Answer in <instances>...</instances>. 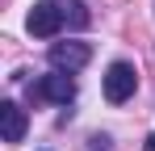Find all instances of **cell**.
Masks as SVG:
<instances>
[{"instance_id": "obj_2", "label": "cell", "mask_w": 155, "mask_h": 151, "mask_svg": "<svg viewBox=\"0 0 155 151\" xmlns=\"http://www.w3.org/2000/svg\"><path fill=\"white\" fill-rule=\"evenodd\" d=\"M29 34L34 38H54L63 25H67V13H63V4H51V0H42V4H34L29 8Z\"/></svg>"}, {"instance_id": "obj_5", "label": "cell", "mask_w": 155, "mask_h": 151, "mask_svg": "<svg viewBox=\"0 0 155 151\" xmlns=\"http://www.w3.org/2000/svg\"><path fill=\"white\" fill-rule=\"evenodd\" d=\"M0 122H4V143H21V134H25V109L17 101L0 105Z\"/></svg>"}, {"instance_id": "obj_3", "label": "cell", "mask_w": 155, "mask_h": 151, "mask_svg": "<svg viewBox=\"0 0 155 151\" xmlns=\"http://www.w3.org/2000/svg\"><path fill=\"white\" fill-rule=\"evenodd\" d=\"M134 88H138V72L130 63H109V72H105V101L122 105V101L134 97Z\"/></svg>"}, {"instance_id": "obj_4", "label": "cell", "mask_w": 155, "mask_h": 151, "mask_svg": "<svg viewBox=\"0 0 155 151\" xmlns=\"http://www.w3.org/2000/svg\"><path fill=\"white\" fill-rule=\"evenodd\" d=\"M51 67L54 72H67V76H76L88 59H92V46L88 42H51Z\"/></svg>"}, {"instance_id": "obj_1", "label": "cell", "mask_w": 155, "mask_h": 151, "mask_svg": "<svg viewBox=\"0 0 155 151\" xmlns=\"http://www.w3.org/2000/svg\"><path fill=\"white\" fill-rule=\"evenodd\" d=\"M29 92L38 101H51V105H71L76 101V80L67 72H51V76H38L29 84Z\"/></svg>"}, {"instance_id": "obj_6", "label": "cell", "mask_w": 155, "mask_h": 151, "mask_svg": "<svg viewBox=\"0 0 155 151\" xmlns=\"http://www.w3.org/2000/svg\"><path fill=\"white\" fill-rule=\"evenodd\" d=\"M63 13H67V25H71V29H84V25H88V4H63Z\"/></svg>"}, {"instance_id": "obj_7", "label": "cell", "mask_w": 155, "mask_h": 151, "mask_svg": "<svg viewBox=\"0 0 155 151\" xmlns=\"http://www.w3.org/2000/svg\"><path fill=\"white\" fill-rule=\"evenodd\" d=\"M147 151H155V134H147Z\"/></svg>"}]
</instances>
